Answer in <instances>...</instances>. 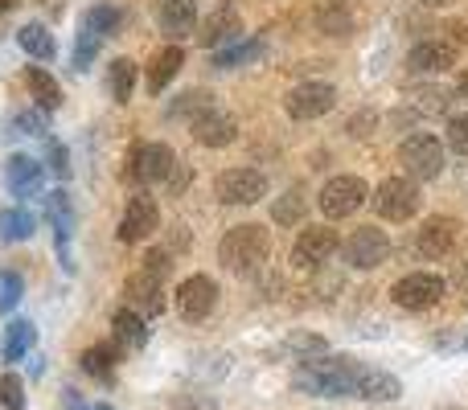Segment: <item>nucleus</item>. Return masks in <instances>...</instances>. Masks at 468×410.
Returning a JSON list of instances; mask_svg holds the SVG:
<instances>
[{"label": "nucleus", "instance_id": "1", "mask_svg": "<svg viewBox=\"0 0 468 410\" xmlns=\"http://www.w3.org/2000/svg\"><path fill=\"white\" fill-rule=\"evenodd\" d=\"M300 394L313 398H366V403H395L403 394V382L387 370L354 362V357H304L292 378Z\"/></svg>", "mask_w": 468, "mask_h": 410}, {"label": "nucleus", "instance_id": "2", "mask_svg": "<svg viewBox=\"0 0 468 410\" xmlns=\"http://www.w3.org/2000/svg\"><path fill=\"white\" fill-rule=\"evenodd\" d=\"M218 255H222V263H227V271L250 275L267 263V255H271V234H267V226H259V222L234 226V230H227V238H222Z\"/></svg>", "mask_w": 468, "mask_h": 410}, {"label": "nucleus", "instance_id": "3", "mask_svg": "<svg viewBox=\"0 0 468 410\" xmlns=\"http://www.w3.org/2000/svg\"><path fill=\"white\" fill-rule=\"evenodd\" d=\"M399 164L411 173V181H436L444 173V144L436 136H428V131L407 136L399 144Z\"/></svg>", "mask_w": 468, "mask_h": 410}, {"label": "nucleus", "instance_id": "4", "mask_svg": "<svg viewBox=\"0 0 468 410\" xmlns=\"http://www.w3.org/2000/svg\"><path fill=\"white\" fill-rule=\"evenodd\" d=\"M390 300L399 308H407V312H428V308H436L444 300V279L431 271H411L390 288Z\"/></svg>", "mask_w": 468, "mask_h": 410}, {"label": "nucleus", "instance_id": "5", "mask_svg": "<svg viewBox=\"0 0 468 410\" xmlns=\"http://www.w3.org/2000/svg\"><path fill=\"white\" fill-rule=\"evenodd\" d=\"M366 197H370V189H366L362 177H333V181H324V189H321V197H316V205H321L324 217L341 222V217L357 214V209L366 205Z\"/></svg>", "mask_w": 468, "mask_h": 410}, {"label": "nucleus", "instance_id": "6", "mask_svg": "<svg viewBox=\"0 0 468 410\" xmlns=\"http://www.w3.org/2000/svg\"><path fill=\"white\" fill-rule=\"evenodd\" d=\"M370 202L378 209V217H387V222H407L420 209V189H415L411 177H387Z\"/></svg>", "mask_w": 468, "mask_h": 410}, {"label": "nucleus", "instance_id": "7", "mask_svg": "<svg viewBox=\"0 0 468 410\" xmlns=\"http://www.w3.org/2000/svg\"><path fill=\"white\" fill-rule=\"evenodd\" d=\"M341 250H346V263L354 267V271H374L378 263H387L390 238H387V230H378V226H362V230L349 234Z\"/></svg>", "mask_w": 468, "mask_h": 410}, {"label": "nucleus", "instance_id": "8", "mask_svg": "<svg viewBox=\"0 0 468 410\" xmlns=\"http://www.w3.org/2000/svg\"><path fill=\"white\" fill-rule=\"evenodd\" d=\"M173 164H177V156H173L169 144H136L128 156V181H136V185L169 181Z\"/></svg>", "mask_w": 468, "mask_h": 410}, {"label": "nucleus", "instance_id": "9", "mask_svg": "<svg viewBox=\"0 0 468 410\" xmlns=\"http://www.w3.org/2000/svg\"><path fill=\"white\" fill-rule=\"evenodd\" d=\"M214 194L222 205H255L259 197H267V177L259 169H227L214 181Z\"/></svg>", "mask_w": 468, "mask_h": 410}, {"label": "nucleus", "instance_id": "10", "mask_svg": "<svg viewBox=\"0 0 468 410\" xmlns=\"http://www.w3.org/2000/svg\"><path fill=\"white\" fill-rule=\"evenodd\" d=\"M283 107H288L292 120H321V115H329L333 107H337V90L329 87V82H300V87L288 90V99H283Z\"/></svg>", "mask_w": 468, "mask_h": 410}, {"label": "nucleus", "instance_id": "11", "mask_svg": "<svg viewBox=\"0 0 468 410\" xmlns=\"http://www.w3.org/2000/svg\"><path fill=\"white\" fill-rule=\"evenodd\" d=\"M337 250H341L337 230H329V226H308V230H300L296 247H292V263H296L300 271H308V267L329 263Z\"/></svg>", "mask_w": 468, "mask_h": 410}, {"label": "nucleus", "instance_id": "12", "mask_svg": "<svg viewBox=\"0 0 468 410\" xmlns=\"http://www.w3.org/2000/svg\"><path fill=\"white\" fill-rule=\"evenodd\" d=\"M214 304H218V283H214L210 275H189V279H181V288H177L181 321H206V316L214 312Z\"/></svg>", "mask_w": 468, "mask_h": 410}, {"label": "nucleus", "instance_id": "13", "mask_svg": "<svg viewBox=\"0 0 468 410\" xmlns=\"http://www.w3.org/2000/svg\"><path fill=\"white\" fill-rule=\"evenodd\" d=\"M156 226H161L156 202L148 194H136L120 217V242H144L148 234H156Z\"/></svg>", "mask_w": 468, "mask_h": 410}, {"label": "nucleus", "instance_id": "14", "mask_svg": "<svg viewBox=\"0 0 468 410\" xmlns=\"http://www.w3.org/2000/svg\"><path fill=\"white\" fill-rule=\"evenodd\" d=\"M456 234H461V222L456 217H428L415 234V250L423 258H444L448 250L456 247Z\"/></svg>", "mask_w": 468, "mask_h": 410}, {"label": "nucleus", "instance_id": "15", "mask_svg": "<svg viewBox=\"0 0 468 410\" xmlns=\"http://www.w3.org/2000/svg\"><path fill=\"white\" fill-rule=\"evenodd\" d=\"M194 136L202 148H227L239 140V120L214 107V111H206L202 120H194Z\"/></svg>", "mask_w": 468, "mask_h": 410}, {"label": "nucleus", "instance_id": "16", "mask_svg": "<svg viewBox=\"0 0 468 410\" xmlns=\"http://www.w3.org/2000/svg\"><path fill=\"white\" fill-rule=\"evenodd\" d=\"M197 41H202L206 49H222V46H230V41H242L239 13H234V8H214V13L202 21V33H197Z\"/></svg>", "mask_w": 468, "mask_h": 410}, {"label": "nucleus", "instance_id": "17", "mask_svg": "<svg viewBox=\"0 0 468 410\" xmlns=\"http://www.w3.org/2000/svg\"><path fill=\"white\" fill-rule=\"evenodd\" d=\"M46 214H49V226H54L58 234V247H62V263L66 271H70V250H66V242H70V230H74V205H70V194L66 189H54V194L46 197Z\"/></svg>", "mask_w": 468, "mask_h": 410}, {"label": "nucleus", "instance_id": "18", "mask_svg": "<svg viewBox=\"0 0 468 410\" xmlns=\"http://www.w3.org/2000/svg\"><path fill=\"white\" fill-rule=\"evenodd\" d=\"M452 62H456V49L444 46V41H423V46H415L407 54V70L411 74H440Z\"/></svg>", "mask_w": 468, "mask_h": 410}, {"label": "nucleus", "instance_id": "19", "mask_svg": "<svg viewBox=\"0 0 468 410\" xmlns=\"http://www.w3.org/2000/svg\"><path fill=\"white\" fill-rule=\"evenodd\" d=\"M123 296H128L132 308H144L148 316H156L165 308V296H161V279H153V275L136 271L128 283H123Z\"/></svg>", "mask_w": 468, "mask_h": 410}, {"label": "nucleus", "instance_id": "20", "mask_svg": "<svg viewBox=\"0 0 468 410\" xmlns=\"http://www.w3.org/2000/svg\"><path fill=\"white\" fill-rule=\"evenodd\" d=\"M5 181H8V189H13L16 197L37 194L41 189V164L33 161V156H8L5 161Z\"/></svg>", "mask_w": 468, "mask_h": 410}, {"label": "nucleus", "instance_id": "21", "mask_svg": "<svg viewBox=\"0 0 468 410\" xmlns=\"http://www.w3.org/2000/svg\"><path fill=\"white\" fill-rule=\"evenodd\" d=\"M197 29V5L194 0H165L161 5V33L169 37H186Z\"/></svg>", "mask_w": 468, "mask_h": 410}, {"label": "nucleus", "instance_id": "22", "mask_svg": "<svg viewBox=\"0 0 468 410\" xmlns=\"http://www.w3.org/2000/svg\"><path fill=\"white\" fill-rule=\"evenodd\" d=\"M112 329H115V345H123V349L148 345V324H144V316H136L132 308H120V312L112 316Z\"/></svg>", "mask_w": 468, "mask_h": 410}, {"label": "nucleus", "instance_id": "23", "mask_svg": "<svg viewBox=\"0 0 468 410\" xmlns=\"http://www.w3.org/2000/svg\"><path fill=\"white\" fill-rule=\"evenodd\" d=\"M181 66H186V49H181V46H165L161 54H156V62L148 66V90H165L181 74Z\"/></svg>", "mask_w": 468, "mask_h": 410}, {"label": "nucleus", "instance_id": "24", "mask_svg": "<svg viewBox=\"0 0 468 410\" xmlns=\"http://www.w3.org/2000/svg\"><path fill=\"white\" fill-rule=\"evenodd\" d=\"M316 29L329 33V37H346L354 29V13H349L346 0H321L316 8Z\"/></svg>", "mask_w": 468, "mask_h": 410}, {"label": "nucleus", "instance_id": "25", "mask_svg": "<svg viewBox=\"0 0 468 410\" xmlns=\"http://www.w3.org/2000/svg\"><path fill=\"white\" fill-rule=\"evenodd\" d=\"M33 337H37V329H33L29 321H13L5 329V341H0V357H5L8 365L21 362V357L33 349Z\"/></svg>", "mask_w": 468, "mask_h": 410}, {"label": "nucleus", "instance_id": "26", "mask_svg": "<svg viewBox=\"0 0 468 410\" xmlns=\"http://www.w3.org/2000/svg\"><path fill=\"white\" fill-rule=\"evenodd\" d=\"M115 362H120V349H115V345H90L87 353L79 357L82 373H90V378H99V382H112L115 378Z\"/></svg>", "mask_w": 468, "mask_h": 410}, {"label": "nucleus", "instance_id": "27", "mask_svg": "<svg viewBox=\"0 0 468 410\" xmlns=\"http://www.w3.org/2000/svg\"><path fill=\"white\" fill-rule=\"evenodd\" d=\"M25 82H29V95L37 99L41 111H58L62 107V87H58L54 79H49L46 70H37V66H29V74H25Z\"/></svg>", "mask_w": 468, "mask_h": 410}, {"label": "nucleus", "instance_id": "28", "mask_svg": "<svg viewBox=\"0 0 468 410\" xmlns=\"http://www.w3.org/2000/svg\"><path fill=\"white\" fill-rule=\"evenodd\" d=\"M16 41H21V49L29 58H41V62H46V58H54V33H49L46 25H37V21L25 25V29L16 33Z\"/></svg>", "mask_w": 468, "mask_h": 410}, {"label": "nucleus", "instance_id": "29", "mask_svg": "<svg viewBox=\"0 0 468 410\" xmlns=\"http://www.w3.org/2000/svg\"><path fill=\"white\" fill-rule=\"evenodd\" d=\"M263 58V41H239V46H230V49H218L214 54V66L218 70H234V66H250V62H259Z\"/></svg>", "mask_w": 468, "mask_h": 410}, {"label": "nucleus", "instance_id": "30", "mask_svg": "<svg viewBox=\"0 0 468 410\" xmlns=\"http://www.w3.org/2000/svg\"><path fill=\"white\" fill-rule=\"evenodd\" d=\"M107 87H112V99H115V103H128V99H132V87H136V62H132V58H115V62H112V74H107Z\"/></svg>", "mask_w": 468, "mask_h": 410}, {"label": "nucleus", "instance_id": "31", "mask_svg": "<svg viewBox=\"0 0 468 410\" xmlns=\"http://www.w3.org/2000/svg\"><path fill=\"white\" fill-rule=\"evenodd\" d=\"M33 234V214L29 209H0V242H25Z\"/></svg>", "mask_w": 468, "mask_h": 410}, {"label": "nucleus", "instance_id": "32", "mask_svg": "<svg viewBox=\"0 0 468 410\" xmlns=\"http://www.w3.org/2000/svg\"><path fill=\"white\" fill-rule=\"evenodd\" d=\"M206 111H214V95L210 90H186V95L173 103V120H202Z\"/></svg>", "mask_w": 468, "mask_h": 410}, {"label": "nucleus", "instance_id": "33", "mask_svg": "<svg viewBox=\"0 0 468 410\" xmlns=\"http://www.w3.org/2000/svg\"><path fill=\"white\" fill-rule=\"evenodd\" d=\"M82 29L95 33V37H107V33H115V29H120V8H112V5L87 8V13H82Z\"/></svg>", "mask_w": 468, "mask_h": 410}, {"label": "nucleus", "instance_id": "34", "mask_svg": "<svg viewBox=\"0 0 468 410\" xmlns=\"http://www.w3.org/2000/svg\"><path fill=\"white\" fill-rule=\"evenodd\" d=\"M0 410H25V386L16 373L0 378Z\"/></svg>", "mask_w": 468, "mask_h": 410}, {"label": "nucleus", "instance_id": "35", "mask_svg": "<svg viewBox=\"0 0 468 410\" xmlns=\"http://www.w3.org/2000/svg\"><path fill=\"white\" fill-rule=\"evenodd\" d=\"M21 275L16 271H0V312H13L16 300H21Z\"/></svg>", "mask_w": 468, "mask_h": 410}, {"label": "nucleus", "instance_id": "36", "mask_svg": "<svg viewBox=\"0 0 468 410\" xmlns=\"http://www.w3.org/2000/svg\"><path fill=\"white\" fill-rule=\"evenodd\" d=\"M140 271L144 275H153V279H169V271H173V258H169V250H148L144 258H140Z\"/></svg>", "mask_w": 468, "mask_h": 410}, {"label": "nucleus", "instance_id": "37", "mask_svg": "<svg viewBox=\"0 0 468 410\" xmlns=\"http://www.w3.org/2000/svg\"><path fill=\"white\" fill-rule=\"evenodd\" d=\"M448 103H452V95H448V90H436V87H428V90H420V95H415V107H420V111H428V115L448 111Z\"/></svg>", "mask_w": 468, "mask_h": 410}, {"label": "nucleus", "instance_id": "38", "mask_svg": "<svg viewBox=\"0 0 468 410\" xmlns=\"http://www.w3.org/2000/svg\"><path fill=\"white\" fill-rule=\"evenodd\" d=\"M448 148L456 156H468V115H452L448 120Z\"/></svg>", "mask_w": 468, "mask_h": 410}, {"label": "nucleus", "instance_id": "39", "mask_svg": "<svg viewBox=\"0 0 468 410\" xmlns=\"http://www.w3.org/2000/svg\"><path fill=\"white\" fill-rule=\"evenodd\" d=\"M300 214H304V197L292 189L283 202H275V222L280 226H292V222H300Z\"/></svg>", "mask_w": 468, "mask_h": 410}, {"label": "nucleus", "instance_id": "40", "mask_svg": "<svg viewBox=\"0 0 468 410\" xmlns=\"http://www.w3.org/2000/svg\"><path fill=\"white\" fill-rule=\"evenodd\" d=\"M99 41L103 37H95V33H87V29L79 33V46H74V70H87L90 58L99 54Z\"/></svg>", "mask_w": 468, "mask_h": 410}, {"label": "nucleus", "instance_id": "41", "mask_svg": "<svg viewBox=\"0 0 468 410\" xmlns=\"http://www.w3.org/2000/svg\"><path fill=\"white\" fill-rule=\"evenodd\" d=\"M49 169H54L58 177H70V156H66V148L58 144V140H49Z\"/></svg>", "mask_w": 468, "mask_h": 410}, {"label": "nucleus", "instance_id": "42", "mask_svg": "<svg viewBox=\"0 0 468 410\" xmlns=\"http://www.w3.org/2000/svg\"><path fill=\"white\" fill-rule=\"evenodd\" d=\"M16 128H21L25 136H41V115H37V111H25V115H16Z\"/></svg>", "mask_w": 468, "mask_h": 410}, {"label": "nucleus", "instance_id": "43", "mask_svg": "<svg viewBox=\"0 0 468 410\" xmlns=\"http://www.w3.org/2000/svg\"><path fill=\"white\" fill-rule=\"evenodd\" d=\"M62 403H66V410H87L79 398V390H62Z\"/></svg>", "mask_w": 468, "mask_h": 410}, {"label": "nucleus", "instance_id": "44", "mask_svg": "<svg viewBox=\"0 0 468 410\" xmlns=\"http://www.w3.org/2000/svg\"><path fill=\"white\" fill-rule=\"evenodd\" d=\"M456 99H464V103H468V70L456 79Z\"/></svg>", "mask_w": 468, "mask_h": 410}, {"label": "nucleus", "instance_id": "45", "mask_svg": "<svg viewBox=\"0 0 468 410\" xmlns=\"http://www.w3.org/2000/svg\"><path fill=\"white\" fill-rule=\"evenodd\" d=\"M13 5H16V0H0V16H5V13H13Z\"/></svg>", "mask_w": 468, "mask_h": 410}, {"label": "nucleus", "instance_id": "46", "mask_svg": "<svg viewBox=\"0 0 468 410\" xmlns=\"http://www.w3.org/2000/svg\"><path fill=\"white\" fill-rule=\"evenodd\" d=\"M423 5H431V8H444V5H452V0H423Z\"/></svg>", "mask_w": 468, "mask_h": 410}, {"label": "nucleus", "instance_id": "47", "mask_svg": "<svg viewBox=\"0 0 468 410\" xmlns=\"http://www.w3.org/2000/svg\"><path fill=\"white\" fill-rule=\"evenodd\" d=\"M95 410H112V406H95Z\"/></svg>", "mask_w": 468, "mask_h": 410}, {"label": "nucleus", "instance_id": "48", "mask_svg": "<svg viewBox=\"0 0 468 410\" xmlns=\"http://www.w3.org/2000/svg\"><path fill=\"white\" fill-rule=\"evenodd\" d=\"M464 349H468V337H464Z\"/></svg>", "mask_w": 468, "mask_h": 410}]
</instances>
